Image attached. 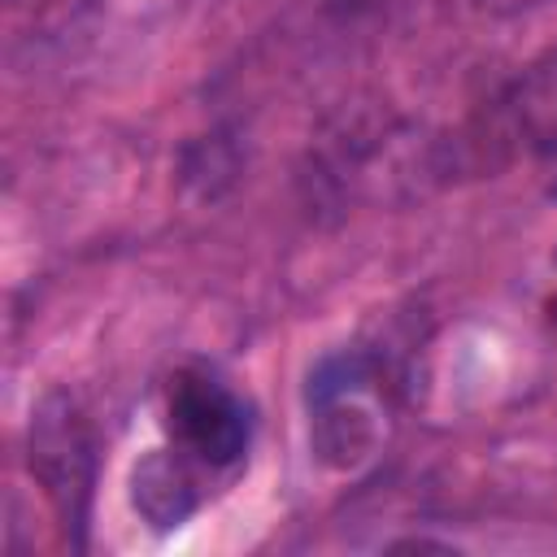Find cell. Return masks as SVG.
<instances>
[{"label": "cell", "mask_w": 557, "mask_h": 557, "mask_svg": "<svg viewBox=\"0 0 557 557\" xmlns=\"http://www.w3.org/2000/svg\"><path fill=\"white\" fill-rule=\"evenodd\" d=\"M309 448L331 470H361L387 440V370L366 348L322 357L305 383Z\"/></svg>", "instance_id": "1"}, {"label": "cell", "mask_w": 557, "mask_h": 557, "mask_svg": "<svg viewBox=\"0 0 557 557\" xmlns=\"http://www.w3.org/2000/svg\"><path fill=\"white\" fill-rule=\"evenodd\" d=\"M165 431L209 474H222L244 461L252 440L248 405L209 370H178L165 392Z\"/></svg>", "instance_id": "2"}, {"label": "cell", "mask_w": 557, "mask_h": 557, "mask_svg": "<svg viewBox=\"0 0 557 557\" xmlns=\"http://www.w3.org/2000/svg\"><path fill=\"white\" fill-rule=\"evenodd\" d=\"M30 474L44 483L65 531H83L96 483V444L83 409L65 392L44 396L30 413Z\"/></svg>", "instance_id": "3"}, {"label": "cell", "mask_w": 557, "mask_h": 557, "mask_svg": "<svg viewBox=\"0 0 557 557\" xmlns=\"http://www.w3.org/2000/svg\"><path fill=\"white\" fill-rule=\"evenodd\" d=\"M205 466H196L183 448H152L131 470V505L152 531L183 527L205 500Z\"/></svg>", "instance_id": "4"}, {"label": "cell", "mask_w": 557, "mask_h": 557, "mask_svg": "<svg viewBox=\"0 0 557 557\" xmlns=\"http://www.w3.org/2000/svg\"><path fill=\"white\" fill-rule=\"evenodd\" d=\"M505 131L535 157L557 152V48L527 65L505 96Z\"/></svg>", "instance_id": "5"}, {"label": "cell", "mask_w": 557, "mask_h": 557, "mask_svg": "<svg viewBox=\"0 0 557 557\" xmlns=\"http://www.w3.org/2000/svg\"><path fill=\"white\" fill-rule=\"evenodd\" d=\"M527 4H535V0H479V9H487V13H518Z\"/></svg>", "instance_id": "6"}, {"label": "cell", "mask_w": 557, "mask_h": 557, "mask_svg": "<svg viewBox=\"0 0 557 557\" xmlns=\"http://www.w3.org/2000/svg\"><path fill=\"white\" fill-rule=\"evenodd\" d=\"M544 161H548V174H544V191L557 200V152H548Z\"/></svg>", "instance_id": "7"}, {"label": "cell", "mask_w": 557, "mask_h": 557, "mask_svg": "<svg viewBox=\"0 0 557 557\" xmlns=\"http://www.w3.org/2000/svg\"><path fill=\"white\" fill-rule=\"evenodd\" d=\"M548 318H553V326H557V296L548 300Z\"/></svg>", "instance_id": "8"}]
</instances>
